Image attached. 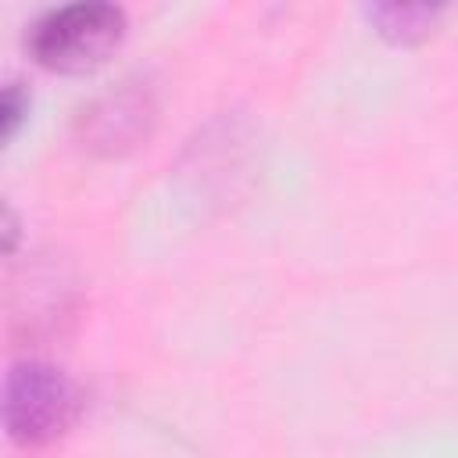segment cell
Here are the masks:
<instances>
[{"label":"cell","mask_w":458,"mask_h":458,"mask_svg":"<svg viewBox=\"0 0 458 458\" xmlns=\"http://www.w3.org/2000/svg\"><path fill=\"white\" fill-rule=\"evenodd\" d=\"M125 36V11L107 0H75L39 14L29 32V54L54 72H89L104 64Z\"/></svg>","instance_id":"cell-1"},{"label":"cell","mask_w":458,"mask_h":458,"mask_svg":"<svg viewBox=\"0 0 458 458\" xmlns=\"http://www.w3.org/2000/svg\"><path fill=\"white\" fill-rule=\"evenodd\" d=\"M82 411L79 383L43 358L14 361L4 376V426L21 447H43L64 437Z\"/></svg>","instance_id":"cell-2"},{"label":"cell","mask_w":458,"mask_h":458,"mask_svg":"<svg viewBox=\"0 0 458 458\" xmlns=\"http://www.w3.org/2000/svg\"><path fill=\"white\" fill-rule=\"evenodd\" d=\"M150 125H154L150 89H143V82H132V79L100 93L79 114L82 147H89L97 154H122V150L136 147L140 140H147Z\"/></svg>","instance_id":"cell-3"},{"label":"cell","mask_w":458,"mask_h":458,"mask_svg":"<svg viewBox=\"0 0 458 458\" xmlns=\"http://www.w3.org/2000/svg\"><path fill=\"white\" fill-rule=\"evenodd\" d=\"M369 21L394 43H419L433 32V25L440 21L444 7L440 4H397V0H386V4H369L365 7Z\"/></svg>","instance_id":"cell-4"},{"label":"cell","mask_w":458,"mask_h":458,"mask_svg":"<svg viewBox=\"0 0 458 458\" xmlns=\"http://www.w3.org/2000/svg\"><path fill=\"white\" fill-rule=\"evenodd\" d=\"M25 111H29V93L21 89V82H7L4 86V140L18 132Z\"/></svg>","instance_id":"cell-5"}]
</instances>
